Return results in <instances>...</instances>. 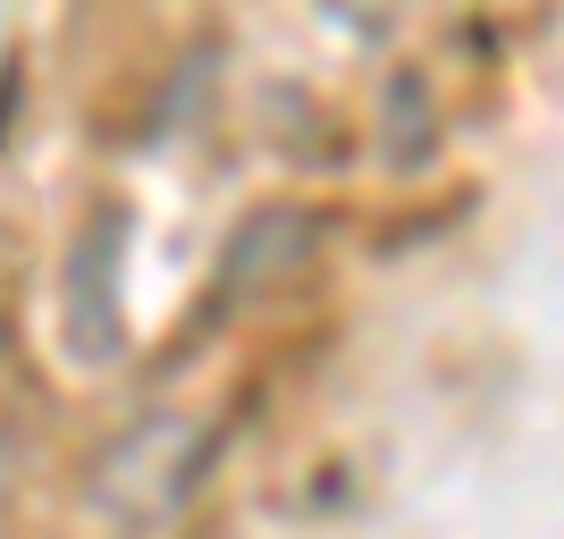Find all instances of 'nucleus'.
<instances>
[{
    "instance_id": "obj_1",
    "label": "nucleus",
    "mask_w": 564,
    "mask_h": 539,
    "mask_svg": "<svg viewBox=\"0 0 564 539\" xmlns=\"http://www.w3.org/2000/svg\"><path fill=\"white\" fill-rule=\"evenodd\" d=\"M118 254H127V212H94L59 261V337L76 363H118L127 354V304H118Z\"/></svg>"
},
{
    "instance_id": "obj_2",
    "label": "nucleus",
    "mask_w": 564,
    "mask_h": 539,
    "mask_svg": "<svg viewBox=\"0 0 564 539\" xmlns=\"http://www.w3.org/2000/svg\"><path fill=\"white\" fill-rule=\"evenodd\" d=\"M194 455H203V439H194L186 422H143L135 439H118L110 455H101L94 506L110 522H169L177 506H186L194 472H203Z\"/></svg>"
}]
</instances>
